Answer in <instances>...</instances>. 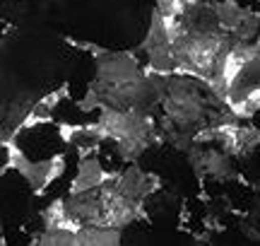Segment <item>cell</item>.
Returning a JSON list of instances; mask_svg holds the SVG:
<instances>
[{"label":"cell","instance_id":"1","mask_svg":"<svg viewBox=\"0 0 260 246\" xmlns=\"http://www.w3.org/2000/svg\"><path fill=\"white\" fill-rule=\"evenodd\" d=\"M142 75L145 70L133 53H113L104 48L96 53V80L104 85H125Z\"/></svg>","mask_w":260,"mask_h":246},{"label":"cell","instance_id":"2","mask_svg":"<svg viewBox=\"0 0 260 246\" xmlns=\"http://www.w3.org/2000/svg\"><path fill=\"white\" fill-rule=\"evenodd\" d=\"M109 181H111V186L116 191H121L123 196L138 200V203H142L152 191L159 189L157 176H152V174L138 169V167H128L123 174H116V176H111Z\"/></svg>","mask_w":260,"mask_h":246},{"label":"cell","instance_id":"3","mask_svg":"<svg viewBox=\"0 0 260 246\" xmlns=\"http://www.w3.org/2000/svg\"><path fill=\"white\" fill-rule=\"evenodd\" d=\"M111 179V174H106L102 169V164L96 160V155L92 152H82V160H80V169H77V176H75L73 186H70V193H82V191H92L104 186L106 181Z\"/></svg>","mask_w":260,"mask_h":246},{"label":"cell","instance_id":"4","mask_svg":"<svg viewBox=\"0 0 260 246\" xmlns=\"http://www.w3.org/2000/svg\"><path fill=\"white\" fill-rule=\"evenodd\" d=\"M60 135H63L65 145H73L82 152H92L99 142L109 138V133L102 123H94V126H65V123H60Z\"/></svg>","mask_w":260,"mask_h":246},{"label":"cell","instance_id":"5","mask_svg":"<svg viewBox=\"0 0 260 246\" xmlns=\"http://www.w3.org/2000/svg\"><path fill=\"white\" fill-rule=\"evenodd\" d=\"M121 241V227L102 225V222H87L77 229V244H118Z\"/></svg>","mask_w":260,"mask_h":246},{"label":"cell","instance_id":"6","mask_svg":"<svg viewBox=\"0 0 260 246\" xmlns=\"http://www.w3.org/2000/svg\"><path fill=\"white\" fill-rule=\"evenodd\" d=\"M188 3L186 0H157V10L164 17H183Z\"/></svg>","mask_w":260,"mask_h":246}]
</instances>
